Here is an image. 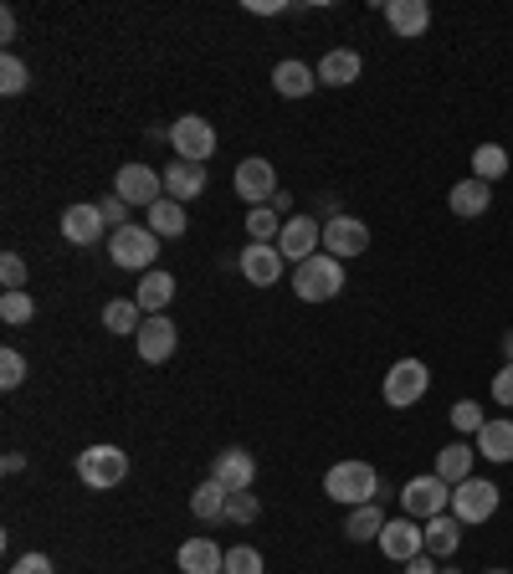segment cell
I'll use <instances>...</instances> for the list:
<instances>
[{"mask_svg":"<svg viewBox=\"0 0 513 574\" xmlns=\"http://www.w3.org/2000/svg\"><path fill=\"white\" fill-rule=\"evenodd\" d=\"M493 401L513 411V364H503V370L493 374Z\"/></svg>","mask_w":513,"mask_h":574,"instance_id":"41","label":"cell"},{"mask_svg":"<svg viewBox=\"0 0 513 574\" xmlns=\"http://www.w3.org/2000/svg\"><path fill=\"white\" fill-rule=\"evenodd\" d=\"M442 574H457V570H442Z\"/></svg>","mask_w":513,"mask_h":574,"instance_id":"49","label":"cell"},{"mask_svg":"<svg viewBox=\"0 0 513 574\" xmlns=\"http://www.w3.org/2000/svg\"><path fill=\"white\" fill-rule=\"evenodd\" d=\"M180 574H227V548L217 538H190L180 544Z\"/></svg>","mask_w":513,"mask_h":574,"instance_id":"19","label":"cell"},{"mask_svg":"<svg viewBox=\"0 0 513 574\" xmlns=\"http://www.w3.org/2000/svg\"><path fill=\"white\" fill-rule=\"evenodd\" d=\"M426 385H432V370H426V364H421V360H395L391 370H385L380 395H385L391 411H405V405H416L421 395H426Z\"/></svg>","mask_w":513,"mask_h":574,"instance_id":"7","label":"cell"},{"mask_svg":"<svg viewBox=\"0 0 513 574\" xmlns=\"http://www.w3.org/2000/svg\"><path fill=\"white\" fill-rule=\"evenodd\" d=\"M477 452H483L487 462H513V421L509 415L483 421V431H477Z\"/></svg>","mask_w":513,"mask_h":574,"instance_id":"26","label":"cell"},{"mask_svg":"<svg viewBox=\"0 0 513 574\" xmlns=\"http://www.w3.org/2000/svg\"><path fill=\"white\" fill-rule=\"evenodd\" d=\"M205 190V164H185V160H175L170 164V170H164V195H170V201H195V195H201Z\"/></svg>","mask_w":513,"mask_h":574,"instance_id":"24","label":"cell"},{"mask_svg":"<svg viewBox=\"0 0 513 574\" xmlns=\"http://www.w3.org/2000/svg\"><path fill=\"white\" fill-rule=\"evenodd\" d=\"M27 82H31V72H27V62H21V57H16V52L0 57V93H6V98L27 93Z\"/></svg>","mask_w":513,"mask_h":574,"instance_id":"34","label":"cell"},{"mask_svg":"<svg viewBox=\"0 0 513 574\" xmlns=\"http://www.w3.org/2000/svg\"><path fill=\"white\" fill-rule=\"evenodd\" d=\"M149 231H154V236H185V205L180 201H170V195H164V201H154L149 205V221H144Z\"/></svg>","mask_w":513,"mask_h":574,"instance_id":"29","label":"cell"},{"mask_svg":"<svg viewBox=\"0 0 513 574\" xmlns=\"http://www.w3.org/2000/svg\"><path fill=\"white\" fill-rule=\"evenodd\" d=\"M170 144H175V160L205 164L211 154H217V129H211L201 113H185V119L170 123Z\"/></svg>","mask_w":513,"mask_h":574,"instance_id":"8","label":"cell"},{"mask_svg":"<svg viewBox=\"0 0 513 574\" xmlns=\"http://www.w3.org/2000/svg\"><path fill=\"white\" fill-rule=\"evenodd\" d=\"M62 236L72 241V246H98V241L109 236V221H103V211H98V201L88 205H68L62 211Z\"/></svg>","mask_w":513,"mask_h":574,"instance_id":"16","label":"cell"},{"mask_svg":"<svg viewBox=\"0 0 513 574\" xmlns=\"http://www.w3.org/2000/svg\"><path fill=\"white\" fill-rule=\"evenodd\" d=\"M452 507V487H446L436 472H421V477H411L401 487V513L405 518H436V513H446Z\"/></svg>","mask_w":513,"mask_h":574,"instance_id":"6","label":"cell"},{"mask_svg":"<svg viewBox=\"0 0 513 574\" xmlns=\"http://www.w3.org/2000/svg\"><path fill=\"white\" fill-rule=\"evenodd\" d=\"M0 41H16V11H11V6L0 11Z\"/></svg>","mask_w":513,"mask_h":574,"instance_id":"45","label":"cell"},{"mask_svg":"<svg viewBox=\"0 0 513 574\" xmlns=\"http://www.w3.org/2000/svg\"><path fill=\"white\" fill-rule=\"evenodd\" d=\"M247 236H252V241L283 236V231H278V211H272V205H256V211H247Z\"/></svg>","mask_w":513,"mask_h":574,"instance_id":"35","label":"cell"},{"mask_svg":"<svg viewBox=\"0 0 513 574\" xmlns=\"http://www.w3.org/2000/svg\"><path fill=\"white\" fill-rule=\"evenodd\" d=\"M231 185H237V195H242L252 211L256 205H268V201H278V170H272V160H262V154H252V160L237 164Z\"/></svg>","mask_w":513,"mask_h":574,"instance_id":"10","label":"cell"},{"mask_svg":"<svg viewBox=\"0 0 513 574\" xmlns=\"http://www.w3.org/2000/svg\"><path fill=\"white\" fill-rule=\"evenodd\" d=\"M405 574H436V560L432 554H416V560L405 564Z\"/></svg>","mask_w":513,"mask_h":574,"instance_id":"44","label":"cell"},{"mask_svg":"<svg viewBox=\"0 0 513 574\" xmlns=\"http://www.w3.org/2000/svg\"><path fill=\"white\" fill-rule=\"evenodd\" d=\"M134 344H139V360H144V364H164V360H170V354H175L180 334H175V323L164 319V313H154V319H144V323H139Z\"/></svg>","mask_w":513,"mask_h":574,"instance_id":"15","label":"cell"},{"mask_svg":"<svg viewBox=\"0 0 513 574\" xmlns=\"http://www.w3.org/2000/svg\"><path fill=\"white\" fill-rule=\"evenodd\" d=\"M421 534H426V554H432V560H452L462 544V523L452 518V513H436V518L421 523Z\"/></svg>","mask_w":513,"mask_h":574,"instance_id":"22","label":"cell"},{"mask_svg":"<svg viewBox=\"0 0 513 574\" xmlns=\"http://www.w3.org/2000/svg\"><path fill=\"white\" fill-rule=\"evenodd\" d=\"M446 205L473 221V215H483L487 205H493V185H483L477 174H473V180H457V185H452V195H446Z\"/></svg>","mask_w":513,"mask_h":574,"instance_id":"25","label":"cell"},{"mask_svg":"<svg viewBox=\"0 0 513 574\" xmlns=\"http://www.w3.org/2000/svg\"><path fill=\"white\" fill-rule=\"evenodd\" d=\"M503 364H513V329L503 334Z\"/></svg>","mask_w":513,"mask_h":574,"instance_id":"47","label":"cell"},{"mask_svg":"<svg viewBox=\"0 0 513 574\" xmlns=\"http://www.w3.org/2000/svg\"><path fill=\"white\" fill-rule=\"evenodd\" d=\"M123 477H129V452H123V446H88V452H78V482L82 487L109 493V487H119Z\"/></svg>","mask_w":513,"mask_h":574,"instance_id":"3","label":"cell"},{"mask_svg":"<svg viewBox=\"0 0 513 574\" xmlns=\"http://www.w3.org/2000/svg\"><path fill=\"white\" fill-rule=\"evenodd\" d=\"M237 268H242V278L252 282V288H278L283 282V252H278V241H252L242 256H237Z\"/></svg>","mask_w":513,"mask_h":574,"instance_id":"12","label":"cell"},{"mask_svg":"<svg viewBox=\"0 0 513 574\" xmlns=\"http://www.w3.org/2000/svg\"><path fill=\"white\" fill-rule=\"evenodd\" d=\"M170 298H175V278H170V272H144V278H139V288H134V303L144 308V319H154V313H164V308H170Z\"/></svg>","mask_w":513,"mask_h":574,"instance_id":"23","label":"cell"},{"mask_svg":"<svg viewBox=\"0 0 513 574\" xmlns=\"http://www.w3.org/2000/svg\"><path fill=\"white\" fill-rule=\"evenodd\" d=\"M380 528H385V513H380V503L350 507V523H344V534H350L354 544H365V538H380Z\"/></svg>","mask_w":513,"mask_h":574,"instance_id":"32","label":"cell"},{"mask_svg":"<svg viewBox=\"0 0 513 574\" xmlns=\"http://www.w3.org/2000/svg\"><path fill=\"white\" fill-rule=\"evenodd\" d=\"M109 256L113 268H129V272H154V256H160V236L149 226H119L109 241Z\"/></svg>","mask_w":513,"mask_h":574,"instance_id":"5","label":"cell"},{"mask_svg":"<svg viewBox=\"0 0 513 574\" xmlns=\"http://www.w3.org/2000/svg\"><path fill=\"white\" fill-rule=\"evenodd\" d=\"M211 477H217L227 493H252V477H256L252 452H242V446H227V452H217V462H211Z\"/></svg>","mask_w":513,"mask_h":574,"instance_id":"17","label":"cell"},{"mask_svg":"<svg viewBox=\"0 0 513 574\" xmlns=\"http://www.w3.org/2000/svg\"><path fill=\"white\" fill-rule=\"evenodd\" d=\"M365 246H370V226L360 215H329L324 221V252L329 256L350 262V256H360Z\"/></svg>","mask_w":513,"mask_h":574,"instance_id":"13","label":"cell"},{"mask_svg":"<svg viewBox=\"0 0 513 574\" xmlns=\"http://www.w3.org/2000/svg\"><path fill=\"white\" fill-rule=\"evenodd\" d=\"M499 503H503V493H499V482H483V477H467V482H457L452 487V518L467 528V523H487L493 513H499Z\"/></svg>","mask_w":513,"mask_h":574,"instance_id":"4","label":"cell"},{"mask_svg":"<svg viewBox=\"0 0 513 574\" xmlns=\"http://www.w3.org/2000/svg\"><path fill=\"white\" fill-rule=\"evenodd\" d=\"M380 554L385 560H395V564H411L416 554H426V534H421V523L416 518H385V528H380Z\"/></svg>","mask_w":513,"mask_h":574,"instance_id":"11","label":"cell"},{"mask_svg":"<svg viewBox=\"0 0 513 574\" xmlns=\"http://www.w3.org/2000/svg\"><path fill=\"white\" fill-rule=\"evenodd\" d=\"M98 211H103V221H109L113 231H119V226H129V205H123L119 195H109V201H98Z\"/></svg>","mask_w":513,"mask_h":574,"instance_id":"42","label":"cell"},{"mask_svg":"<svg viewBox=\"0 0 513 574\" xmlns=\"http://www.w3.org/2000/svg\"><path fill=\"white\" fill-rule=\"evenodd\" d=\"M360 72H365V57L354 47H334V52L319 57V82L324 88H350V82H360Z\"/></svg>","mask_w":513,"mask_h":574,"instance_id":"18","label":"cell"},{"mask_svg":"<svg viewBox=\"0 0 513 574\" xmlns=\"http://www.w3.org/2000/svg\"><path fill=\"white\" fill-rule=\"evenodd\" d=\"M452 426L467 431V436H477V431H483V405H477V401H457V405H452Z\"/></svg>","mask_w":513,"mask_h":574,"instance_id":"39","label":"cell"},{"mask_svg":"<svg viewBox=\"0 0 513 574\" xmlns=\"http://www.w3.org/2000/svg\"><path fill=\"white\" fill-rule=\"evenodd\" d=\"M487 574H509V570H487Z\"/></svg>","mask_w":513,"mask_h":574,"instance_id":"48","label":"cell"},{"mask_svg":"<svg viewBox=\"0 0 513 574\" xmlns=\"http://www.w3.org/2000/svg\"><path fill=\"white\" fill-rule=\"evenodd\" d=\"M385 21L395 37H421L432 27V6L426 0H385Z\"/></svg>","mask_w":513,"mask_h":574,"instance_id":"20","label":"cell"},{"mask_svg":"<svg viewBox=\"0 0 513 574\" xmlns=\"http://www.w3.org/2000/svg\"><path fill=\"white\" fill-rule=\"evenodd\" d=\"M272 88H278V98H309L313 88H319V72H313L309 62L288 57V62H278V68H272Z\"/></svg>","mask_w":513,"mask_h":574,"instance_id":"21","label":"cell"},{"mask_svg":"<svg viewBox=\"0 0 513 574\" xmlns=\"http://www.w3.org/2000/svg\"><path fill=\"white\" fill-rule=\"evenodd\" d=\"M113 195H119L123 205H154L164 201V174H154V164H123L119 174H113Z\"/></svg>","mask_w":513,"mask_h":574,"instance_id":"9","label":"cell"},{"mask_svg":"<svg viewBox=\"0 0 513 574\" xmlns=\"http://www.w3.org/2000/svg\"><path fill=\"white\" fill-rule=\"evenodd\" d=\"M473 174L483 180V185L503 180V174H509V149H503V144H477L473 149Z\"/></svg>","mask_w":513,"mask_h":574,"instance_id":"31","label":"cell"},{"mask_svg":"<svg viewBox=\"0 0 513 574\" xmlns=\"http://www.w3.org/2000/svg\"><path fill=\"white\" fill-rule=\"evenodd\" d=\"M252 11L256 16H272V11H283V0H252Z\"/></svg>","mask_w":513,"mask_h":574,"instance_id":"46","label":"cell"},{"mask_svg":"<svg viewBox=\"0 0 513 574\" xmlns=\"http://www.w3.org/2000/svg\"><path fill=\"white\" fill-rule=\"evenodd\" d=\"M319 246H324V226L313 221V215H293L283 226V236H278V252H283V262H309V256H319Z\"/></svg>","mask_w":513,"mask_h":574,"instance_id":"14","label":"cell"},{"mask_svg":"<svg viewBox=\"0 0 513 574\" xmlns=\"http://www.w3.org/2000/svg\"><path fill=\"white\" fill-rule=\"evenodd\" d=\"M256 513H262V503H256L252 493H231V497H227V518H231V523H252Z\"/></svg>","mask_w":513,"mask_h":574,"instance_id":"40","label":"cell"},{"mask_svg":"<svg viewBox=\"0 0 513 574\" xmlns=\"http://www.w3.org/2000/svg\"><path fill=\"white\" fill-rule=\"evenodd\" d=\"M227 574H262V554L247 548V544L227 548Z\"/></svg>","mask_w":513,"mask_h":574,"instance_id":"38","label":"cell"},{"mask_svg":"<svg viewBox=\"0 0 513 574\" xmlns=\"http://www.w3.org/2000/svg\"><path fill=\"white\" fill-rule=\"evenodd\" d=\"M339 288H344V262L329 252H319L293 268V293L303 298V303H329V298H339Z\"/></svg>","mask_w":513,"mask_h":574,"instance_id":"2","label":"cell"},{"mask_svg":"<svg viewBox=\"0 0 513 574\" xmlns=\"http://www.w3.org/2000/svg\"><path fill=\"white\" fill-rule=\"evenodd\" d=\"M324 493L344 507H365L380 503V472L370 462H334L324 477Z\"/></svg>","mask_w":513,"mask_h":574,"instance_id":"1","label":"cell"},{"mask_svg":"<svg viewBox=\"0 0 513 574\" xmlns=\"http://www.w3.org/2000/svg\"><path fill=\"white\" fill-rule=\"evenodd\" d=\"M473 446H462V441H452V446H442V452H436V477L446 482V487H457V482H467L473 477Z\"/></svg>","mask_w":513,"mask_h":574,"instance_id":"27","label":"cell"},{"mask_svg":"<svg viewBox=\"0 0 513 574\" xmlns=\"http://www.w3.org/2000/svg\"><path fill=\"white\" fill-rule=\"evenodd\" d=\"M0 282H6V293H27V262L16 252L0 256Z\"/></svg>","mask_w":513,"mask_h":574,"instance_id":"36","label":"cell"},{"mask_svg":"<svg viewBox=\"0 0 513 574\" xmlns=\"http://www.w3.org/2000/svg\"><path fill=\"white\" fill-rule=\"evenodd\" d=\"M21 380H27V360H21L16 349H0V385L21 390Z\"/></svg>","mask_w":513,"mask_h":574,"instance_id":"37","label":"cell"},{"mask_svg":"<svg viewBox=\"0 0 513 574\" xmlns=\"http://www.w3.org/2000/svg\"><path fill=\"white\" fill-rule=\"evenodd\" d=\"M227 487H221L217 477H205L201 487H195V493H190V513H195V518L201 523H221L227 518Z\"/></svg>","mask_w":513,"mask_h":574,"instance_id":"28","label":"cell"},{"mask_svg":"<svg viewBox=\"0 0 513 574\" xmlns=\"http://www.w3.org/2000/svg\"><path fill=\"white\" fill-rule=\"evenodd\" d=\"M37 319V298L31 293H6L0 298V323H11V329H21V323Z\"/></svg>","mask_w":513,"mask_h":574,"instance_id":"33","label":"cell"},{"mask_svg":"<svg viewBox=\"0 0 513 574\" xmlns=\"http://www.w3.org/2000/svg\"><path fill=\"white\" fill-rule=\"evenodd\" d=\"M139 323H144V308H139L134 298H113V303L103 308V329H109V334H139Z\"/></svg>","mask_w":513,"mask_h":574,"instance_id":"30","label":"cell"},{"mask_svg":"<svg viewBox=\"0 0 513 574\" xmlns=\"http://www.w3.org/2000/svg\"><path fill=\"white\" fill-rule=\"evenodd\" d=\"M11 574H52V560H47V554H21V560L11 564Z\"/></svg>","mask_w":513,"mask_h":574,"instance_id":"43","label":"cell"}]
</instances>
